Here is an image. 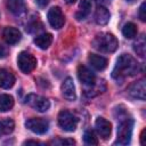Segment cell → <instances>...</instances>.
Instances as JSON below:
<instances>
[{"instance_id":"cell-1","label":"cell","mask_w":146,"mask_h":146,"mask_svg":"<svg viewBox=\"0 0 146 146\" xmlns=\"http://www.w3.org/2000/svg\"><path fill=\"white\" fill-rule=\"evenodd\" d=\"M138 71L139 64L137 63V60L128 54H122L116 60V64L112 72V76L116 80H122L127 76L135 75Z\"/></svg>"},{"instance_id":"cell-2","label":"cell","mask_w":146,"mask_h":146,"mask_svg":"<svg viewBox=\"0 0 146 146\" xmlns=\"http://www.w3.org/2000/svg\"><path fill=\"white\" fill-rule=\"evenodd\" d=\"M92 46L95 49L102 52H114L117 49L119 42L116 38L111 33H99L95 36Z\"/></svg>"},{"instance_id":"cell-3","label":"cell","mask_w":146,"mask_h":146,"mask_svg":"<svg viewBox=\"0 0 146 146\" xmlns=\"http://www.w3.org/2000/svg\"><path fill=\"white\" fill-rule=\"evenodd\" d=\"M132 128H133V120L132 119L122 120L117 125V138H116L115 144L128 145L131 140Z\"/></svg>"},{"instance_id":"cell-4","label":"cell","mask_w":146,"mask_h":146,"mask_svg":"<svg viewBox=\"0 0 146 146\" xmlns=\"http://www.w3.org/2000/svg\"><path fill=\"white\" fill-rule=\"evenodd\" d=\"M58 125L67 132H72L78 127V117L73 115L71 112L63 110L58 114Z\"/></svg>"},{"instance_id":"cell-5","label":"cell","mask_w":146,"mask_h":146,"mask_svg":"<svg viewBox=\"0 0 146 146\" xmlns=\"http://www.w3.org/2000/svg\"><path fill=\"white\" fill-rule=\"evenodd\" d=\"M17 65L23 73L27 74V73H31L36 67V59L33 55L26 51H22L17 57Z\"/></svg>"},{"instance_id":"cell-6","label":"cell","mask_w":146,"mask_h":146,"mask_svg":"<svg viewBox=\"0 0 146 146\" xmlns=\"http://www.w3.org/2000/svg\"><path fill=\"white\" fill-rule=\"evenodd\" d=\"M25 103L39 112H47L50 107V102L46 97H42L40 95H35V94L27 95L25 98Z\"/></svg>"},{"instance_id":"cell-7","label":"cell","mask_w":146,"mask_h":146,"mask_svg":"<svg viewBox=\"0 0 146 146\" xmlns=\"http://www.w3.org/2000/svg\"><path fill=\"white\" fill-rule=\"evenodd\" d=\"M25 127L34 133L43 135L49 129V122L41 117H32L25 122Z\"/></svg>"},{"instance_id":"cell-8","label":"cell","mask_w":146,"mask_h":146,"mask_svg":"<svg viewBox=\"0 0 146 146\" xmlns=\"http://www.w3.org/2000/svg\"><path fill=\"white\" fill-rule=\"evenodd\" d=\"M48 22L56 30L60 29L64 25L65 17H64L59 7H52V8L49 9V11H48Z\"/></svg>"},{"instance_id":"cell-9","label":"cell","mask_w":146,"mask_h":146,"mask_svg":"<svg viewBox=\"0 0 146 146\" xmlns=\"http://www.w3.org/2000/svg\"><path fill=\"white\" fill-rule=\"evenodd\" d=\"M95 128L98 132V135L103 139H107L112 132V124L110 121H107L104 117H97L95 122Z\"/></svg>"},{"instance_id":"cell-10","label":"cell","mask_w":146,"mask_h":146,"mask_svg":"<svg viewBox=\"0 0 146 146\" xmlns=\"http://www.w3.org/2000/svg\"><path fill=\"white\" fill-rule=\"evenodd\" d=\"M78 78L81 81V83L86 84V86H94L96 83V76L95 74L86 66L80 65L78 67Z\"/></svg>"},{"instance_id":"cell-11","label":"cell","mask_w":146,"mask_h":146,"mask_svg":"<svg viewBox=\"0 0 146 146\" xmlns=\"http://www.w3.org/2000/svg\"><path fill=\"white\" fill-rule=\"evenodd\" d=\"M60 90H62V95L64 96L65 99H67V100H74L76 98L75 87H74V82H73V79L72 78H66L64 80V82L62 83Z\"/></svg>"},{"instance_id":"cell-12","label":"cell","mask_w":146,"mask_h":146,"mask_svg":"<svg viewBox=\"0 0 146 146\" xmlns=\"http://www.w3.org/2000/svg\"><path fill=\"white\" fill-rule=\"evenodd\" d=\"M145 90H146V88H145V80L144 79H140V80L136 81L133 84L130 86L129 94L133 98L144 100L145 99Z\"/></svg>"},{"instance_id":"cell-13","label":"cell","mask_w":146,"mask_h":146,"mask_svg":"<svg viewBox=\"0 0 146 146\" xmlns=\"http://www.w3.org/2000/svg\"><path fill=\"white\" fill-rule=\"evenodd\" d=\"M2 36L8 44H15L21 40L22 34L18 31V29L13 27V26H8V27H5V30L2 32Z\"/></svg>"},{"instance_id":"cell-14","label":"cell","mask_w":146,"mask_h":146,"mask_svg":"<svg viewBox=\"0 0 146 146\" xmlns=\"http://www.w3.org/2000/svg\"><path fill=\"white\" fill-rule=\"evenodd\" d=\"M14 83H15L14 74L6 68H0V87L3 89H9L14 86Z\"/></svg>"},{"instance_id":"cell-15","label":"cell","mask_w":146,"mask_h":146,"mask_svg":"<svg viewBox=\"0 0 146 146\" xmlns=\"http://www.w3.org/2000/svg\"><path fill=\"white\" fill-rule=\"evenodd\" d=\"M88 62L97 71H103L107 66V59L105 57L96 55V54H90L88 57Z\"/></svg>"},{"instance_id":"cell-16","label":"cell","mask_w":146,"mask_h":146,"mask_svg":"<svg viewBox=\"0 0 146 146\" xmlns=\"http://www.w3.org/2000/svg\"><path fill=\"white\" fill-rule=\"evenodd\" d=\"M110 18H111L110 11L104 6H98L95 11V22L98 25H105L108 23Z\"/></svg>"},{"instance_id":"cell-17","label":"cell","mask_w":146,"mask_h":146,"mask_svg":"<svg viewBox=\"0 0 146 146\" xmlns=\"http://www.w3.org/2000/svg\"><path fill=\"white\" fill-rule=\"evenodd\" d=\"M91 10V1L90 0H81L79 3V9L75 14V18L78 21H82L84 19Z\"/></svg>"},{"instance_id":"cell-18","label":"cell","mask_w":146,"mask_h":146,"mask_svg":"<svg viewBox=\"0 0 146 146\" xmlns=\"http://www.w3.org/2000/svg\"><path fill=\"white\" fill-rule=\"evenodd\" d=\"M6 6L8 10L14 15H19L25 9L24 0H6Z\"/></svg>"},{"instance_id":"cell-19","label":"cell","mask_w":146,"mask_h":146,"mask_svg":"<svg viewBox=\"0 0 146 146\" xmlns=\"http://www.w3.org/2000/svg\"><path fill=\"white\" fill-rule=\"evenodd\" d=\"M52 42V35L50 33H43L40 35H36L34 39V43L40 48V49H48L49 46Z\"/></svg>"},{"instance_id":"cell-20","label":"cell","mask_w":146,"mask_h":146,"mask_svg":"<svg viewBox=\"0 0 146 146\" xmlns=\"http://www.w3.org/2000/svg\"><path fill=\"white\" fill-rule=\"evenodd\" d=\"M14 106V98L9 95H1L0 96V112L10 111Z\"/></svg>"},{"instance_id":"cell-21","label":"cell","mask_w":146,"mask_h":146,"mask_svg":"<svg viewBox=\"0 0 146 146\" xmlns=\"http://www.w3.org/2000/svg\"><path fill=\"white\" fill-rule=\"evenodd\" d=\"M15 123L11 119H5L0 121V136L2 135H9L14 131Z\"/></svg>"},{"instance_id":"cell-22","label":"cell","mask_w":146,"mask_h":146,"mask_svg":"<svg viewBox=\"0 0 146 146\" xmlns=\"http://www.w3.org/2000/svg\"><path fill=\"white\" fill-rule=\"evenodd\" d=\"M122 34H123L124 38H127V39H132V38H135V36L137 35V26H136L133 23H131V22L127 23V24L123 26V29H122Z\"/></svg>"},{"instance_id":"cell-23","label":"cell","mask_w":146,"mask_h":146,"mask_svg":"<svg viewBox=\"0 0 146 146\" xmlns=\"http://www.w3.org/2000/svg\"><path fill=\"white\" fill-rule=\"evenodd\" d=\"M83 140L87 145H97L98 144V139L95 135V132L92 130H87L83 135Z\"/></svg>"},{"instance_id":"cell-24","label":"cell","mask_w":146,"mask_h":146,"mask_svg":"<svg viewBox=\"0 0 146 146\" xmlns=\"http://www.w3.org/2000/svg\"><path fill=\"white\" fill-rule=\"evenodd\" d=\"M133 49L137 52V55H139L140 57L145 56V40H144V38H140L137 42H135Z\"/></svg>"},{"instance_id":"cell-25","label":"cell","mask_w":146,"mask_h":146,"mask_svg":"<svg viewBox=\"0 0 146 146\" xmlns=\"http://www.w3.org/2000/svg\"><path fill=\"white\" fill-rule=\"evenodd\" d=\"M139 18L143 22L146 21V3L145 2H143L140 5V8H139Z\"/></svg>"},{"instance_id":"cell-26","label":"cell","mask_w":146,"mask_h":146,"mask_svg":"<svg viewBox=\"0 0 146 146\" xmlns=\"http://www.w3.org/2000/svg\"><path fill=\"white\" fill-rule=\"evenodd\" d=\"M54 144H59V145H74L75 141L73 139H59L57 141H54Z\"/></svg>"},{"instance_id":"cell-27","label":"cell","mask_w":146,"mask_h":146,"mask_svg":"<svg viewBox=\"0 0 146 146\" xmlns=\"http://www.w3.org/2000/svg\"><path fill=\"white\" fill-rule=\"evenodd\" d=\"M6 55H7V50H6V48L2 47V46L0 44V58H5Z\"/></svg>"},{"instance_id":"cell-28","label":"cell","mask_w":146,"mask_h":146,"mask_svg":"<svg viewBox=\"0 0 146 146\" xmlns=\"http://www.w3.org/2000/svg\"><path fill=\"white\" fill-rule=\"evenodd\" d=\"M36 2H38V5H40V6H46L48 2H49V0H35Z\"/></svg>"},{"instance_id":"cell-29","label":"cell","mask_w":146,"mask_h":146,"mask_svg":"<svg viewBox=\"0 0 146 146\" xmlns=\"http://www.w3.org/2000/svg\"><path fill=\"white\" fill-rule=\"evenodd\" d=\"M30 144H34V145H39L40 143H39V141H36V140H26V141L24 143V145H30Z\"/></svg>"},{"instance_id":"cell-30","label":"cell","mask_w":146,"mask_h":146,"mask_svg":"<svg viewBox=\"0 0 146 146\" xmlns=\"http://www.w3.org/2000/svg\"><path fill=\"white\" fill-rule=\"evenodd\" d=\"M144 133H145V130H143L141 131V135H140V144L141 145H145V136H144Z\"/></svg>"},{"instance_id":"cell-31","label":"cell","mask_w":146,"mask_h":146,"mask_svg":"<svg viewBox=\"0 0 146 146\" xmlns=\"http://www.w3.org/2000/svg\"><path fill=\"white\" fill-rule=\"evenodd\" d=\"M67 3H74L75 2V0H65Z\"/></svg>"},{"instance_id":"cell-32","label":"cell","mask_w":146,"mask_h":146,"mask_svg":"<svg viewBox=\"0 0 146 146\" xmlns=\"http://www.w3.org/2000/svg\"><path fill=\"white\" fill-rule=\"evenodd\" d=\"M96 1H98V2H99V1H106V0H96Z\"/></svg>"},{"instance_id":"cell-33","label":"cell","mask_w":146,"mask_h":146,"mask_svg":"<svg viewBox=\"0 0 146 146\" xmlns=\"http://www.w3.org/2000/svg\"><path fill=\"white\" fill-rule=\"evenodd\" d=\"M130 1H132V0H130Z\"/></svg>"}]
</instances>
